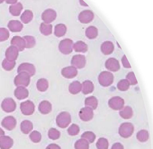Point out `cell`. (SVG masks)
<instances>
[{"label":"cell","instance_id":"1","mask_svg":"<svg viewBox=\"0 0 153 149\" xmlns=\"http://www.w3.org/2000/svg\"><path fill=\"white\" fill-rule=\"evenodd\" d=\"M30 83V76L28 73L26 72H21L16 76L14 79V84L16 86L26 87Z\"/></svg>","mask_w":153,"mask_h":149},{"label":"cell","instance_id":"2","mask_svg":"<svg viewBox=\"0 0 153 149\" xmlns=\"http://www.w3.org/2000/svg\"><path fill=\"white\" fill-rule=\"evenodd\" d=\"M71 116L69 112H62L58 115L56 118V123L59 127L65 128L71 122Z\"/></svg>","mask_w":153,"mask_h":149},{"label":"cell","instance_id":"3","mask_svg":"<svg viewBox=\"0 0 153 149\" xmlns=\"http://www.w3.org/2000/svg\"><path fill=\"white\" fill-rule=\"evenodd\" d=\"M113 75L109 71H102L98 76V82L102 86H109L113 84Z\"/></svg>","mask_w":153,"mask_h":149},{"label":"cell","instance_id":"4","mask_svg":"<svg viewBox=\"0 0 153 149\" xmlns=\"http://www.w3.org/2000/svg\"><path fill=\"white\" fill-rule=\"evenodd\" d=\"M134 126L129 122L122 123L119 129V134L123 138H128L131 136L134 132Z\"/></svg>","mask_w":153,"mask_h":149},{"label":"cell","instance_id":"5","mask_svg":"<svg viewBox=\"0 0 153 149\" xmlns=\"http://www.w3.org/2000/svg\"><path fill=\"white\" fill-rule=\"evenodd\" d=\"M73 41L69 38H65L62 40L59 44L60 51L64 54H69L73 51Z\"/></svg>","mask_w":153,"mask_h":149},{"label":"cell","instance_id":"6","mask_svg":"<svg viewBox=\"0 0 153 149\" xmlns=\"http://www.w3.org/2000/svg\"><path fill=\"white\" fill-rule=\"evenodd\" d=\"M17 104L13 98L10 97L5 98L1 104L2 109L5 112L10 113L13 112L16 109Z\"/></svg>","mask_w":153,"mask_h":149},{"label":"cell","instance_id":"7","mask_svg":"<svg viewBox=\"0 0 153 149\" xmlns=\"http://www.w3.org/2000/svg\"><path fill=\"white\" fill-rule=\"evenodd\" d=\"M20 109L22 114L26 116L32 115L35 110V105L32 101L27 100L21 103Z\"/></svg>","mask_w":153,"mask_h":149},{"label":"cell","instance_id":"8","mask_svg":"<svg viewBox=\"0 0 153 149\" xmlns=\"http://www.w3.org/2000/svg\"><path fill=\"white\" fill-rule=\"evenodd\" d=\"M124 101L120 96H114L108 101V105L110 108L114 110H119L124 106Z\"/></svg>","mask_w":153,"mask_h":149},{"label":"cell","instance_id":"9","mask_svg":"<svg viewBox=\"0 0 153 149\" xmlns=\"http://www.w3.org/2000/svg\"><path fill=\"white\" fill-rule=\"evenodd\" d=\"M1 125L5 129L11 131L16 128L17 120L13 116H7L2 120Z\"/></svg>","mask_w":153,"mask_h":149},{"label":"cell","instance_id":"10","mask_svg":"<svg viewBox=\"0 0 153 149\" xmlns=\"http://www.w3.org/2000/svg\"><path fill=\"white\" fill-rule=\"evenodd\" d=\"M86 60L85 56L81 54L75 55L72 57L71 63L72 66L76 68L81 69L85 67Z\"/></svg>","mask_w":153,"mask_h":149},{"label":"cell","instance_id":"11","mask_svg":"<svg viewBox=\"0 0 153 149\" xmlns=\"http://www.w3.org/2000/svg\"><path fill=\"white\" fill-rule=\"evenodd\" d=\"M57 18V13L54 10L48 9L43 12L42 15V20L45 23L49 24L54 21Z\"/></svg>","mask_w":153,"mask_h":149},{"label":"cell","instance_id":"12","mask_svg":"<svg viewBox=\"0 0 153 149\" xmlns=\"http://www.w3.org/2000/svg\"><path fill=\"white\" fill-rule=\"evenodd\" d=\"M94 18V13L90 10H85L80 12L78 19L81 23L88 24L90 23Z\"/></svg>","mask_w":153,"mask_h":149},{"label":"cell","instance_id":"13","mask_svg":"<svg viewBox=\"0 0 153 149\" xmlns=\"http://www.w3.org/2000/svg\"><path fill=\"white\" fill-rule=\"evenodd\" d=\"M23 71L28 73L30 76H33L36 73L35 67L33 64L27 62L21 63L18 68L17 72L19 73Z\"/></svg>","mask_w":153,"mask_h":149},{"label":"cell","instance_id":"14","mask_svg":"<svg viewBox=\"0 0 153 149\" xmlns=\"http://www.w3.org/2000/svg\"><path fill=\"white\" fill-rule=\"evenodd\" d=\"M93 110L89 107H85L82 108L79 112L80 118L84 121L91 120L94 117Z\"/></svg>","mask_w":153,"mask_h":149},{"label":"cell","instance_id":"15","mask_svg":"<svg viewBox=\"0 0 153 149\" xmlns=\"http://www.w3.org/2000/svg\"><path fill=\"white\" fill-rule=\"evenodd\" d=\"M10 44L16 47L19 51H22L26 48V42L23 37L20 36H14L11 39Z\"/></svg>","mask_w":153,"mask_h":149},{"label":"cell","instance_id":"16","mask_svg":"<svg viewBox=\"0 0 153 149\" xmlns=\"http://www.w3.org/2000/svg\"><path fill=\"white\" fill-rule=\"evenodd\" d=\"M105 67L108 70L113 72L118 71L120 68L119 61L114 58H109L106 61Z\"/></svg>","mask_w":153,"mask_h":149},{"label":"cell","instance_id":"17","mask_svg":"<svg viewBox=\"0 0 153 149\" xmlns=\"http://www.w3.org/2000/svg\"><path fill=\"white\" fill-rule=\"evenodd\" d=\"M62 75L64 77L68 79H73L77 76L78 71L77 69L73 66H68L63 68L61 71Z\"/></svg>","mask_w":153,"mask_h":149},{"label":"cell","instance_id":"18","mask_svg":"<svg viewBox=\"0 0 153 149\" xmlns=\"http://www.w3.org/2000/svg\"><path fill=\"white\" fill-rule=\"evenodd\" d=\"M6 59L9 61H14L17 59L19 56V51L16 47L15 46H10L6 50L5 53Z\"/></svg>","mask_w":153,"mask_h":149},{"label":"cell","instance_id":"19","mask_svg":"<svg viewBox=\"0 0 153 149\" xmlns=\"http://www.w3.org/2000/svg\"><path fill=\"white\" fill-rule=\"evenodd\" d=\"M13 144L14 141L10 137L3 136L0 137V149H10Z\"/></svg>","mask_w":153,"mask_h":149},{"label":"cell","instance_id":"20","mask_svg":"<svg viewBox=\"0 0 153 149\" xmlns=\"http://www.w3.org/2000/svg\"><path fill=\"white\" fill-rule=\"evenodd\" d=\"M14 95L18 100H24L28 97L29 91L24 87H18L15 90Z\"/></svg>","mask_w":153,"mask_h":149},{"label":"cell","instance_id":"21","mask_svg":"<svg viewBox=\"0 0 153 149\" xmlns=\"http://www.w3.org/2000/svg\"><path fill=\"white\" fill-rule=\"evenodd\" d=\"M114 49V45L110 41H105L101 45V51L105 55L111 54L112 53Z\"/></svg>","mask_w":153,"mask_h":149},{"label":"cell","instance_id":"22","mask_svg":"<svg viewBox=\"0 0 153 149\" xmlns=\"http://www.w3.org/2000/svg\"><path fill=\"white\" fill-rule=\"evenodd\" d=\"M8 27L13 33L20 32L23 29V24L18 20H11L8 24Z\"/></svg>","mask_w":153,"mask_h":149},{"label":"cell","instance_id":"23","mask_svg":"<svg viewBox=\"0 0 153 149\" xmlns=\"http://www.w3.org/2000/svg\"><path fill=\"white\" fill-rule=\"evenodd\" d=\"M52 109V104L48 101H43L39 103L38 110L42 114H49L51 112Z\"/></svg>","mask_w":153,"mask_h":149},{"label":"cell","instance_id":"24","mask_svg":"<svg viewBox=\"0 0 153 149\" xmlns=\"http://www.w3.org/2000/svg\"><path fill=\"white\" fill-rule=\"evenodd\" d=\"M82 91L84 94L88 95L94 91V85L90 80H85L82 84Z\"/></svg>","mask_w":153,"mask_h":149},{"label":"cell","instance_id":"25","mask_svg":"<svg viewBox=\"0 0 153 149\" xmlns=\"http://www.w3.org/2000/svg\"><path fill=\"white\" fill-rule=\"evenodd\" d=\"M20 128L22 133L24 134H29L33 128V123L29 120H24L21 123Z\"/></svg>","mask_w":153,"mask_h":149},{"label":"cell","instance_id":"26","mask_svg":"<svg viewBox=\"0 0 153 149\" xmlns=\"http://www.w3.org/2000/svg\"><path fill=\"white\" fill-rule=\"evenodd\" d=\"M82 87V84L79 81H74L70 84L69 91L72 94H77L81 92Z\"/></svg>","mask_w":153,"mask_h":149},{"label":"cell","instance_id":"27","mask_svg":"<svg viewBox=\"0 0 153 149\" xmlns=\"http://www.w3.org/2000/svg\"><path fill=\"white\" fill-rule=\"evenodd\" d=\"M73 49L77 52H86L88 50L87 45L83 41H78L74 43L73 46Z\"/></svg>","mask_w":153,"mask_h":149},{"label":"cell","instance_id":"28","mask_svg":"<svg viewBox=\"0 0 153 149\" xmlns=\"http://www.w3.org/2000/svg\"><path fill=\"white\" fill-rule=\"evenodd\" d=\"M120 115L121 117L125 119L131 118L133 115V111L131 107L126 106L120 110Z\"/></svg>","mask_w":153,"mask_h":149},{"label":"cell","instance_id":"29","mask_svg":"<svg viewBox=\"0 0 153 149\" xmlns=\"http://www.w3.org/2000/svg\"><path fill=\"white\" fill-rule=\"evenodd\" d=\"M23 9V6L20 2L14 5L10 6V12L14 16H19L21 14V11Z\"/></svg>","mask_w":153,"mask_h":149},{"label":"cell","instance_id":"30","mask_svg":"<svg viewBox=\"0 0 153 149\" xmlns=\"http://www.w3.org/2000/svg\"><path fill=\"white\" fill-rule=\"evenodd\" d=\"M85 104L86 107H89L93 110L96 109L98 105V100L95 96H89L85 100Z\"/></svg>","mask_w":153,"mask_h":149},{"label":"cell","instance_id":"31","mask_svg":"<svg viewBox=\"0 0 153 149\" xmlns=\"http://www.w3.org/2000/svg\"><path fill=\"white\" fill-rule=\"evenodd\" d=\"M67 30V26L64 24H57L54 28V35L58 37H61L65 35Z\"/></svg>","mask_w":153,"mask_h":149},{"label":"cell","instance_id":"32","mask_svg":"<svg viewBox=\"0 0 153 149\" xmlns=\"http://www.w3.org/2000/svg\"><path fill=\"white\" fill-rule=\"evenodd\" d=\"M85 34L89 39H94L98 35V29L94 26H90L86 29Z\"/></svg>","mask_w":153,"mask_h":149},{"label":"cell","instance_id":"33","mask_svg":"<svg viewBox=\"0 0 153 149\" xmlns=\"http://www.w3.org/2000/svg\"><path fill=\"white\" fill-rule=\"evenodd\" d=\"M36 87L38 91L44 92L47 91L49 87V82L47 79L44 78L38 79L36 83Z\"/></svg>","mask_w":153,"mask_h":149},{"label":"cell","instance_id":"34","mask_svg":"<svg viewBox=\"0 0 153 149\" xmlns=\"http://www.w3.org/2000/svg\"><path fill=\"white\" fill-rule=\"evenodd\" d=\"M33 18V13L32 11L26 10L21 15L20 19L21 21L25 24H28L32 21Z\"/></svg>","mask_w":153,"mask_h":149},{"label":"cell","instance_id":"35","mask_svg":"<svg viewBox=\"0 0 153 149\" xmlns=\"http://www.w3.org/2000/svg\"><path fill=\"white\" fill-rule=\"evenodd\" d=\"M53 26L51 24L41 23L40 27V30L41 33L45 36H49L52 33Z\"/></svg>","mask_w":153,"mask_h":149},{"label":"cell","instance_id":"36","mask_svg":"<svg viewBox=\"0 0 153 149\" xmlns=\"http://www.w3.org/2000/svg\"><path fill=\"white\" fill-rule=\"evenodd\" d=\"M75 149H89V143L85 139L81 138L75 143Z\"/></svg>","mask_w":153,"mask_h":149},{"label":"cell","instance_id":"37","mask_svg":"<svg viewBox=\"0 0 153 149\" xmlns=\"http://www.w3.org/2000/svg\"><path fill=\"white\" fill-rule=\"evenodd\" d=\"M137 138L139 141L141 142H146L149 138V134L148 132L144 129L140 130L137 133Z\"/></svg>","mask_w":153,"mask_h":149},{"label":"cell","instance_id":"38","mask_svg":"<svg viewBox=\"0 0 153 149\" xmlns=\"http://www.w3.org/2000/svg\"><path fill=\"white\" fill-rule=\"evenodd\" d=\"M16 65V61H9L5 59L2 62V67L5 70L7 71H10L12 70Z\"/></svg>","mask_w":153,"mask_h":149},{"label":"cell","instance_id":"39","mask_svg":"<svg viewBox=\"0 0 153 149\" xmlns=\"http://www.w3.org/2000/svg\"><path fill=\"white\" fill-rule=\"evenodd\" d=\"M96 135L93 132L86 131L82 134L81 138L86 140L89 143H92L94 142L96 139Z\"/></svg>","mask_w":153,"mask_h":149},{"label":"cell","instance_id":"40","mask_svg":"<svg viewBox=\"0 0 153 149\" xmlns=\"http://www.w3.org/2000/svg\"><path fill=\"white\" fill-rule=\"evenodd\" d=\"M97 149H108L109 142L106 138L101 137L97 140L96 143Z\"/></svg>","mask_w":153,"mask_h":149},{"label":"cell","instance_id":"41","mask_svg":"<svg viewBox=\"0 0 153 149\" xmlns=\"http://www.w3.org/2000/svg\"><path fill=\"white\" fill-rule=\"evenodd\" d=\"M26 42V48H31L33 47L36 43L35 38L34 37L26 36L23 37Z\"/></svg>","mask_w":153,"mask_h":149},{"label":"cell","instance_id":"42","mask_svg":"<svg viewBox=\"0 0 153 149\" xmlns=\"http://www.w3.org/2000/svg\"><path fill=\"white\" fill-rule=\"evenodd\" d=\"M117 88L121 91H126L129 88L130 84L126 79L120 80L117 84Z\"/></svg>","mask_w":153,"mask_h":149},{"label":"cell","instance_id":"43","mask_svg":"<svg viewBox=\"0 0 153 149\" xmlns=\"http://www.w3.org/2000/svg\"><path fill=\"white\" fill-rule=\"evenodd\" d=\"M60 135V132L56 128H50L48 132V136L52 140H57L59 138Z\"/></svg>","mask_w":153,"mask_h":149},{"label":"cell","instance_id":"44","mask_svg":"<svg viewBox=\"0 0 153 149\" xmlns=\"http://www.w3.org/2000/svg\"><path fill=\"white\" fill-rule=\"evenodd\" d=\"M29 137L33 142L39 143L42 139V135L38 131L34 130L30 134Z\"/></svg>","mask_w":153,"mask_h":149},{"label":"cell","instance_id":"45","mask_svg":"<svg viewBox=\"0 0 153 149\" xmlns=\"http://www.w3.org/2000/svg\"><path fill=\"white\" fill-rule=\"evenodd\" d=\"M10 37L8 30L5 28H0V42L7 41Z\"/></svg>","mask_w":153,"mask_h":149},{"label":"cell","instance_id":"46","mask_svg":"<svg viewBox=\"0 0 153 149\" xmlns=\"http://www.w3.org/2000/svg\"><path fill=\"white\" fill-rule=\"evenodd\" d=\"M79 131H80V129L79 127L75 124H72L68 129L69 134L72 136L77 135L79 133Z\"/></svg>","mask_w":153,"mask_h":149},{"label":"cell","instance_id":"47","mask_svg":"<svg viewBox=\"0 0 153 149\" xmlns=\"http://www.w3.org/2000/svg\"><path fill=\"white\" fill-rule=\"evenodd\" d=\"M126 79L128 80L130 85H135L137 84V81L133 71L129 72L127 74L126 76Z\"/></svg>","mask_w":153,"mask_h":149},{"label":"cell","instance_id":"48","mask_svg":"<svg viewBox=\"0 0 153 149\" xmlns=\"http://www.w3.org/2000/svg\"><path fill=\"white\" fill-rule=\"evenodd\" d=\"M122 62L124 68H131V66L126 55H124L122 59Z\"/></svg>","mask_w":153,"mask_h":149},{"label":"cell","instance_id":"49","mask_svg":"<svg viewBox=\"0 0 153 149\" xmlns=\"http://www.w3.org/2000/svg\"><path fill=\"white\" fill-rule=\"evenodd\" d=\"M111 149H124V147L120 143L117 142L113 145Z\"/></svg>","mask_w":153,"mask_h":149},{"label":"cell","instance_id":"50","mask_svg":"<svg viewBox=\"0 0 153 149\" xmlns=\"http://www.w3.org/2000/svg\"><path fill=\"white\" fill-rule=\"evenodd\" d=\"M46 149H61V148L58 145L53 143L48 145Z\"/></svg>","mask_w":153,"mask_h":149},{"label":"cell","instance_id":"51","mask_svg":"<svg viewBox=\"0 0 153 149\" xmlns=\"http://www.w3.org/2000/svg\"><path fill=\"white\" fill-rule=\"evenodd\" d=\"M6 2L7 4H15L17 2V1H7Z\"/></svg>","mask_w":153,"mask_h":149},{"label":"cell","instance_id":"52","mask_svg":"<svg viewBox=\"0 0 153 149\" xmlns=\"http://www.w3.org/2000/svg\"><path fill=\"white\" fill-rule=\"evenodd\" d=\"M5 133L4 130H3L2 128H0V137H1L5 135Z\"/></svg>","mask_w":153,"mask_h":149},{"label":"cell","instance_id":"53","mask_svg":"<svg viewBox=\"0 0 153 149\" xmlns=\"http://www.w3.org/2000/svg\"><path fill=\"white\" fill-rule=\"evenodd\" d=\"M80 3V4L82 5H86V6H88L87 4L85 2L83 1H79Z\"/></svg>","mask_w":153,"mask_h":149},{"label":"cell","instance_id":"54","mask_svg":"<svg viewBox=\"0 0 153 149\" xmlns=\"http://www.w3.org/2000/svg\"><path fill=\"white\" fill-rule=\"evenodd\" d=\"M3 1H0V4H1V3L3 2Z\"/></svg>","mask_w":153,"mask_h":149}]
</instances>
